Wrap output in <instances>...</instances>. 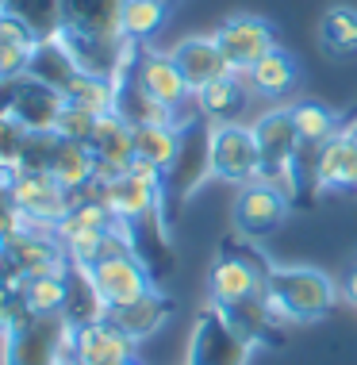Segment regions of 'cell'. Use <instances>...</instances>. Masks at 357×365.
I'll return each instance as SVG.
<instances>
[{"label": "cell", "mask_w": 357, "mask_h": 365, "mask_svg": "<svg viewBox=\"0 0 357 365\" xmlns=\"http://www.w3.org/2000/svg\"><path fill=\"white\" fill-rule=\"evenodd\" d=\"M269 273H273L269 265L254 250H246V246H231V250L223 246V254L215 258L212 273H207V304H215L254 346L276 323L269 312V300H265Z\"/></svg>", "instance_id": "1"}, {"label": "cell", "mask_w": 357, "mask_h": 365, "mask_svg": "<svg viewBox=\"0 0 357 365\" xmlns=\"http://www.w3.org/2000/svg\"><path fill=\"white\" fill-rule=\"evenodd\" d=\"M269 312L276 323H315L338 300V289L323 269L311 265H281L269 273Z\"/></svg>", "instance_id": "2"}, {"label": "cell", "mask_w": 357, "mask_h": 365, "mask_svg": "<svg viewBox=\"0 0 357 365\" xmlns=\"http://www.w3.org/2000/svg\"><path fill=\"white\" fill-rule=\"evenodd\" d=\"M254 135H257V150H262V181L276 185L292 196L296 189V158H300V131L292 120V104L289 108H265L254 120Z\"/></svg>", "instance_id": "3"}, {"label": "cell", "mask_w": 357, "mask_h": 365, "mask_svg": "<svg viewBox=\"0 0 357 365\" xmlns=\"http://www.w3.org/2000/svg\"><path fill=\"white\" fill-rule=\"evenodd\" d=\"M254 342L215 304H204L188 334L185 365H250Z\"/></svg>", "instance_id": "4"}, {"label": "cell", "mask_w": 357, "mask_h": 365, "mask_svg": "<svg viewBox=\"0 0 357 365\" xmlns=\"http://www.w3.org/2000/svg\"><path fill=\"white\" fill-rule=\"evenodd\" d=\"M207 162L212 177L227 185L262 181V150L250 123H212L207 127Z\"/></svg>", "instance_id": "5"}, {"label": "cell", "mask_w": 357, "mask_h": 365, "mask_svg": "<svg viewBox=\"0 0 357 365\" xmlns=\"http://www.w3.org/2000/svg\"><path fill=\"white\" fill-rule=\"evenodd\" d=\"M8 200L19 212V220L27 227H46L54 231L58 223L69 215L77 196L62 189L51 173H8Z\"/></svg>", "instance_id": "6"}, {"label": "cell", "mask_w": 357, "mask_h": 365, "mask_svg": "<svg viewBox=\"0 0 357 365\" xmlns=\"http://www.w3.org/2000/svg\"><path fill=\"white\" fill-rule=\"evenodd\" d=\"M131 77L154 96V101H162L165 108H173L181 127H192V120H185V112H188V108H196V93H192V85L185 81L181 66L173 62L170 51H143V46H138Z\"/></svg>", "instance_id": "7"}, {"label": "cell", "mask_w": 357, "mask_h": 365, "mask_svg": "<svg viewBox=\"0 0 357 365\" xmlns=\"http://www.w3.org/2000/svg\"><path fill=\"white\" fill-rule=\"evenodd\" d=\"M289 200L292 196L284 189H276L269 181H250L242 185L234 196V231L242 235V239H269V235L289 220Z\"/></svg>", "instance_id": "8"}, {"label": "cell", "mask_w": 357, "mask_h": 365, "mask_svg": "<svg viewBox=\"0 0 357 365\" xmlns=\"http://www.w3.org/2000/svg\"><path fill=\"white\" fill-rule=\"evenodd\" d=\"M96 289H100L104 304L112 312L119 308H131L135 300H143L146 292H154V277H150V265L138 258L135 250H123V254H112V258H100L88 265Z\"/></svg>", "instance_id": "9"}, {"label": "cell", "mask_w": 357, "mask_h": 365, "mask_svg": "<svg viewBox=\"0 0 357 365\" xmlns=\"http://www.w3.org/2000/svg\"><path fill=\"white\" fill-rule=\"evenodd\" d=\"M212 35L219 38V46H223V54H227V62H231L234 73H250L276 46L273 24L262 16H231V19H223Z\"/></svg>", "instance_id": "10"}, {"label": "cell", "mask_w": 357, "mask_h": 365, "mask_svg": "<svg viewBox=\"0 0 357 365\" xmlns=\"http://www.w3.org/2000/svg\"><path fill=\"white\" fill-rule=\"evenodd\" d=\"M88 196L104 200V208L123 227H131L138 220H150V215L162 212V185L146 181V177H135V173H119L108 185H93Z\"/></svg>", "instance_id": "11"}, {"label": "cell", "mask_w": 357, "mask_h": 365, "mask_svg": "<svg viewBox=\"0 0 357 365\" xmlns=\"http://www.w3.org/2000/svg\"><path fill=\"white\" fill-rule=\"evenodd\" d=\"M123 4L127 0H62L58 31L96 38V43L123 46Z\"/></svg>", "instance_id": "12"}, {"label": "cell", "mask_w": 357, "mask_h": 365, "mask_svg": "<svg viewBox=\"0 0 357 365\" xmlns=\"http://www.w3.org/2000/svg\"><path fill=\"white\" fill-rule=\"evenodd\" d=\"M88 146L96 154V181L93 185H108L119 173H127V165L135 162V127L119 112H108L96 120V131L88 139Z\"/></svg>", "instance_id": "13"}, {"label": "cell", "mask_w": 357, "mask_h": 365, "mask_svg": "<svg viewBox=\"0 0 357 365\" xmlns=\"http://www.w3.org/2000/svg\"><path fill=\"white\" fill-rule=\"evenodd\" d=\"M311 181L315 189H326V192L357 189V127H342L334 139H326L315 150Z\"/></svg>", "instance_id": "14"}, {"label": "cell", "mask_w": 357, "mask_h": 365, "mask_svg": "<svg viewBox=\"0 0 357 365\" xmlns=\"http://www.w3.org/2000/svg\"><path fill=\"white\" fill-rule=\"evenodd\" d=\"M170 54H173V62L181 66V73H185V81L192 85V93H200L204 85L234 73L215 35H185L181 43L170 46Z\"/></svg>", "instance_id": "15"}, {"label": "cell", "mask_w": 357, "mask_h": 365, "mask_svg": "<svg viewBox=\"0 0 357 365\" xmlns=\"http://www.w3.org/2000/svg\"><path fill=\"white\" fill-rule=\"evenodd\" d=\"M73 358L77 365H123L135 358V339H127L108 315V319L73 327Z\"/></svg>", "instance_id": "16"}, {"label": "cell", "mask_w": 357, "mask_h": 365, "mask_svg": "<svg viewBox=\"0 0 357 365\" xmlns=\"http://www.w3.org/2000/svg\"><path fill=\"white\" fill-rule=\"evenodd\" d=\"M254 96L257 93L242 73H227L196 93V112L212 123H246V112H250Z\"/></svg>", "instance_id": "17"}, {"label": "cell", "mask_w": 357, "mask_h": 365, "mask_svg": "<svg viewBox=\"0 0 357 365\" xmlns=\"http://www.w3.org/2000/svg\"><path fill=\"white\" fill-rule=\"evenodd\" d=\"M62 108H66V96L58 93V88L35 81V77H19L16 81L12 115L27 127V131H54Z\"/></svg>", "instance_id": "18"}, {"label": "cell", "mask_w": 357, "mask_h": 365, "mask_svg": "<svg viewBox=\"0 0 357 365\" xmlns=\"http://www.w3.org/2000/svg\"><path fill=\"white\" fill-rule=\"evenodd\" d=\"M112 308L104 304L100 289H96L88 265H73L69 262L66 269V308H62V319L69 327H85V323H96V319H108Z\"/></svg>", "instance_id": "19"}, {"label": "cell", "mask_w": 357, "mask_h": 365, "mask_svg": "<svg viewBox=\"0 0 357 365\" xmlns=\"http://www.w3.org/2000/svg\"><path fill=\"white\" fill-rule=\"evenodd\" d=\"M51 177L73 196H85L96 181V154L88 143H69L58 135L54 158H51Z\"/></svg>", "instance_id": "20"}, {"label": "cell", "mask_w": 357, "mask_h": 365, "mask_svg": "<svg viewBox=\"0 0 357 365\" xmlns=\"http://www.w3.org/2000/svg\"><path fill=\"white\" fill-rule=\"evenodd\" d=\"M170 315H173V300L154 289V292H146L143 300H135L131 308L112 312V323L127 334V339L146 342V339H154V334L170 323Z\"/></svg>", "instance_id": "21"}, {"label": "cell", "mask_w": 357, "mask_h": 365, "mask_svg": "<svg viewBox=\"0 0 357 365\" xmlns=\"http://www.w3.org/2000/svg\"><path fill=\"white\" fill-rule=\"evenodd\" d=\"M246 81H250V88L257 96H269V101H281V96H289L296 85H300V62L281 51V46H273L269 54L262 58V62L254 66L250 73H242Z\"/></svg>", "instance_id": "22"}, {"label": "cell", "mask_w": 357, "mask_h": 365, "mask_svg": "<svg viewBox=\"0 0 357 365\" xmlns=\"http://www.w3.org/2000/svg\"><path fill=\"white\" fill-rule=\"evenodd\" d=\"M81 73L73 62V54L66 51V43L58 35H43L38 38V46L31 51V66H27V77H35V81L58 88V93L66 96V85L73 81V77Z\"/></svg>", "instance_id": "23"}, {"label": "cell", "mask_w": 357, "mask_h": 365, "mask_svg": "<svg viewBox=\"0 0 357 365\" xmlns=\"http://www.w3.org/2000/svg\"><path fill=\"white\" fill-rule=\"evenodd\" d=\"M185 146V127L177 123H157V127H135V158L154 162L162 173L173 170Z\"/></svg>", "instance_id": "24"}, {"label": "cell", "mask_w": 357, "mask_h": 365, "mask_svg": "<svg viewBox=\"0 0 357 365\" xmlns=\"http://www.w3.org/2000/svg\"><path fill=\"white\" fill-rule=\"evenodd\" d=\"M66 101L85 108L93 115H108L115 112V101H119V85L112 77H96V73H77L73 81L66 85Z\"/></svg>", "instance_id": "25"}, {"label": "cell", "mask_w": 357, "mask_h": 365, "mask_svg": "<svg viewBox=\"0 0 357 365\" xmlns=\"http://www.w3.org/2000/svg\"><path fill=\"white\" fill-rule=\"evenodd\" d=\"M292 120H296V131H300V143L311 146V150H319L326 139H334V135L342 131L338 115L319 101H296L292 104Z\"/></svg>", "instance_id": "26"}, {"label": "cell", "mask_w": 357, "mask_h": 365, "mask_svg": "<svg viewBox=\"0 0 357 365\" xmlns=\"http://www.w3.org/2000/svg\"><path fill=\"white\" fill-rule=\"evenodd\" d=\"M170 8L165 0H127L123 4V38L135 46L150 43V38L162 31V24L170 19Z\"/></svg>", "instance_id": "27"}, {"label": "cell", "mask_w": 357, "mask_h": 365, "mask_svg": "<svg viewBox=\"0 0 357 365\" xmlns=\"http://www.w3.org/2000/svg\"><path fill=\"white\" fill-rule=\"evenodd\" d=\"M66 269L35 273V277H27L24 284H19V292H24L31 315H62V308H66Z\"/></svg>", "instance_id": "28"}, {"label": "cell", "mask_w": 357, "mask_h": 365, "mask_svg": "<svg viewBox=\"0 0 357 365\" xmlns=\"http://www.w3.org/2000/svg\"><path fill=\"white\" fill-rule=\"evenodd\" d=\"M319 43L326 54L346 58L357 51V12L346 4H334L331 12L319 19Z\"/></svg>", "instance_id": "29"}, {"label": "cell", "mask_w": 357, "mask_h": 365, "mask_svg": "<svg viewBox=\"0 0 357 365\" xmlns=\"http://www.w3.org/2000/svg\"><path fill=\"white\" fill-rule=\"evenodd\" d=\"M27 139H31V131H27L16 115H0V173H16L19 170Z\"/></svg>", "instance_id": "30"}, {"label": "cell", "mask_w": 357, "mask_h": 365, "mask_svg": "<svg viewBox=\"0 0 357 365\" xmlns=\"http://www.w3.org/2000/svg\"><path fill=\"white\" fill-rule=\"evenodd\" d=\"M96 120H100V115H93V112H85V108H77V104L66 101L54 131L62 135V139H69V143H88V139H93V131H96Z\"/></svg>", "instance_id": "31"}, {"label": "cell", "mask_w": 357, "mask_h": 365, "mask_svg": "<svg viewBox=\"0 0 357 365\" xmlns=\"http://www.w3.org/2000/svg\"><path fill=\"white\" fill-rule=\"evenodd\" d=\"M31 51H35V46H19V43L0 38V77H27Z\"/></svg>", "instance_id": "32"}, {"label": "cell", "mask_w": 357, "mask_h": 365, "mask_svg": "<svg viewBox=\"0 0 357 365\" xmlns=\"http://www.w3.org/2000/svg\"><path fill=\"white\" fill-rule=\"evenodd\" d=\"M342 289H346V300H350L353 308H357V265H353L350 273H346V284H342Z\"/></svg>", "instance_id": "33"}, {"label": "cell", "mask_w": 357, "mask_h": 365, "mask_svg": "<svg viewBox=\"0 0 357 365\" xmlns=\"http://www.w3.org/2000/svg\"><path fill=\"white\" fill-rule=\"evenodd\" d=\"M123 365H143V361H135V358H131V361H123Z\"/></svg>", "instance_id": "34"}, {"label": "cell", "mask_w": 357, "mask_h": 365, "mask_svg": "<svg viewBox=\"0 0 357 365\" xmlns=\"http://www.w3.org/2000/svg\"><path fill=\"white\" fill-rule=\"evenodd\" d=\"M165 4H173V0H165Z\"/></svg>", "instance_id": "35"}, {"label": "cell", "mask_w": 357, "mask_h": 365, "mask_svg": "<svg viewBox=\"0 0 357 365\" xmlns=\"http://www.w3.org/2000/svg\"><path fill=\"white\" fill-rule=\"evenodd\" d=\"M353 127H357V123H353Z\"/></svg>", "instance_id": "36"}]
</instances>
